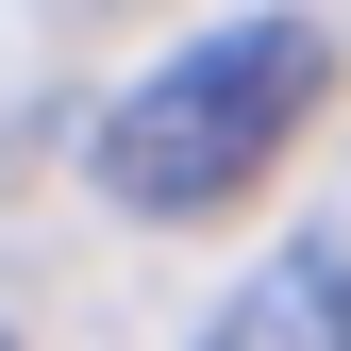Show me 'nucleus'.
Segmentation results:
<instances>
[{"mask_svg": "<svg viewBox=\"0 0 351 351\" xmlns=\"http://www.w3.org/2000/svg\"><path fill=\"white\" fill-rule=\"evenodd\" d=\"M201 351H351V251H335V234L268 251V268L201 318Z\"/></svg>", "mask_w": 351, "mask_h": 351, "instance_id": "2", "label": "nucleus"}, {"mask_svg": "<svg viewBox=\"0 0 351 351\" xmlns=\"http://www.w3.org/2000/svg\"><path fill=\"white\" fill-rule=\"evenodd\" d=\"M318 84H335L318 17H217V34H184V51L134 67V101L101 117V201H134V217L251 201L285 167V134L318 117Z\"/></svg>", "mask_w": 351, "mask_h": 351, "instance_id": "1", "label": "nucleus"}, {"mask_svg": "<svg viewBox=\"0 0 351 351\" xmlns=\"http://www.w3.org/2000/svg\"><path fill=\"white\" fill-rule=\"evenodd\" d=\"M0 351H17V335H0Z\"/></svg>", "mask_w": 351, "mask_h": 351, "instance_id": "3", "label": "nucleus"}]
</instances>
